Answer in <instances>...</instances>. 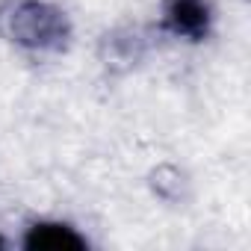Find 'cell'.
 <instances>
[{
	"label": "cell",
	"instance_id": "1",
	"mask_svg": "<svg viewBox=\"0 0 251 251\" xmlns=\"http://www.w3.org/2000/svg\"><path fill=\"white\" fill-rule=\"evenodd\" d=\"M0 33L30 53H59L71 42L68 15L48 0H3Z\"/></svg>",
	"mask_w": 251,
	"mask_h": 251
},
{
	"label": "cell",
	"instance_id": "2",
	"mask_svg": "<svg viewBox=\"0 0 251 251\" xmlns=\"http://www.w3.org/2000/svg\"><path fill=\"white\" fill-rule=\"evenodd\" d=\"M213 24V9L207 0H163V27L189 42L207 39Z\"/></svg>",
	"mask_w": 251,
	"mask_h": 251
},
{
	"label": "cell",
	"instance_id": "3",
	"mask_svg": "<svg viewBox=\"0 0 251 251\" xmlns=\"http://www.w3.org/2000/svg\"><path fill=\"white\" fill-rule=\"evenodd\" d=\"M21 245L27 251H83V248H89L86 236L77 227L65 225V222H36V225H30Z\"/></svg>",
	"mask_w": 251,
	"mask_h": 251
},
{
	"label": "cell",
	"instance_id": "4",
	"mask_svg": "<svg viewBox=\"0 0 251 251\" xmlns=\"http://www.w3.org/2000/svg\"><path fill=\"white\" fill-rule=\"evenodd\" d=\"M0 248H3V236H0Z\"/></svg>",
	"mask_w": 251,
	"mask_h": 251
}]
</instances>
